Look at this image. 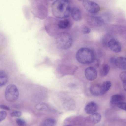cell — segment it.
Here are the masks:
<instances>
[{
	"instance_id": "cell-1",
	"label": "cell",
	"mask_w": 126,
	"mask_h": 126,
	"mask_svg": "<svg viewBox=\"0 0 126 126\" xmlns=\"http://www.w3.org/2000/svg\"><path fill=\"white\" fill-rule=\"evenodd\" d=\"M51 8L53 14L55 17L59 19L68 17L72 9L70 2L67 0H56L52 3Z\"/></svg>"
},
{
	"instance_id": "cell-2",
	"label": "cell",
	"mask_w": 126,
	"mask_h": 126,
	"mask_svg": "<svg viewBox=\"0 0 126 126\" xmlns=\"http://www.w3.org/2000/svg\"><path fill=\"white\" fill-rule=\"evenodd\" d=\"M46 0H34L32 3V10L34 15L41 19L46 18L48 14V4Z\"/></svg>"
},
{
	"instance_id": "cell-3",
	"label": "cell",
	"mask_w": 126,
	"mask_h": 126,
	"mask_svg": "<svg viewBox=\"0 0 126 126\" xmlns=\"http://www.w3.org/2000/svg\"><path fill=\"white\" fill-rule=\"evenodd\" d=\"M76 57L78 62L85 64H90L95 58L94 52L86 47L79 49L76 53Z\"/></svg>"
},
{
	"instance_id": "cell-4",
	"label": "cell",
	"mask_w": 126,
	"mask_h": 126,
	"mask_svg": "<svg viewBox=\"0 0 126 126\" xmlns=\"http://www.w3.org/2000/svg\"><path fill=\"white\" fill-rule=\"evenodd\" d=\"M55 37V44L58 48L62 50H66L72 46L73 43L72 38L67 32H61Z\"/></svg>"
},
{
	"instance_id": "cell-5",
	"label": "cell",
	"mask_w": 126,
	"mask_h": 126,
	"mask_svg": "<svg viewBox=\"0 0 126 126\" xmlns=\"http://www.w3.org/2000/svg\"><path fill=\"white\" fill-rule=\"evenodd\" d=\"M59 19L56 17H49L45 22V27L47 32L50 35L56 36L62 32L59 27Z\"/></svg>"
},
{
	"instance_id": "cell-6",
	"label": "cell",
	"mask_w": 126,
	"mask_h": 126,
	"mask_svg": "<svg viewBox=\"0 0 126 126\" xmlns=\"http://www.w3.org/2000/svg\"><path fill=\"white\" fill-rule=\"evenodd\" d=\"M19 96V91L17 86L15 84H11L6 88L5 97L6 99L9 102L16 101Z\"/></svg>"
},
{
	"instance_id": "cell-7",
	"label": "cell",
	"mask_w": 126,
	"mask_h": 126,
	"mask_svg": "<svg viewBox=\"0 0 126 126\" xmlns=\"http://www.w3.org/2000/svg\"><path fill=\"white\" fill-rule=\"evenodd\" d=\"M85 9L89 12L93 14L96 13L100 10V7L97 3L87 0H80Z\"/></svg>"
},
{
	"instance_id": "cell-8",
	"label": "cell",
	"mask_w": 126,
	"mask_h": 126,
	"mask_svg": "<svg viewBox=\"0 0 126 126\" xmlns=\"http://www.w3.org/2000/svg\"><path fill=\"white\" fill-rule=\"evenodd\" d=\"M107 46L115 53H119L121 50V47L120 43L117 40L114 39H111L109 41Z\"/></svg>"
},
{
	"instance_id": "cell-9",
	"label": "cell",
	"mask_w": 126,
	"mask_h": 126,
	"mask_svg": "<svg viewBox=\"0 0 126 126\" xmlns=\"http://www.w3.org/2000/svg\"><path fill=\"white\" fill-rule=\"evenodd\" d=\"M85 75L88 80L90 81H93L97 77V72L95 68L91 66L90 67L85 69Z\"/></svg>"
},
{
	"instance_id": "cell-10",
	"label": "cell",
	"mask_w": 126,
	"mask_h": 126,
	"mask_svg": "<svg viewBox=\"0 0 126 126\" xmlns=\"http://www.w3.org/2000/svg\"><path fill=\"white\" fill-rule=\"evenodd\" d=\"M87 20L90 25L95 26H100L104 23V20L100 17L95 16H91L87 18Z\"/></svg>"
},
{
	"instance_id": "cell-11",
	"label": "cell",
	"mask_w": 126,
	"mask_h": 126,
	"mask_svg": "<svg viewBox=\"0 0 126 126\" xmlns=\"http://www.w3.org/2000/svg\"><path fill=\"white\" fill-rule=\"evenodd\" d=\"M71 21L69 19H59V27L62 32H66V30L71 27Z\"/></svg>"
},
{
	"instance_id": "cell-12",
	"label": "cell",
	"mask_w": 126,
	"mask_h": 126,
	"mask_svg": "<svg viewBox=\"0 0 126 126\" xmlns=\"http://www.w3.org/2000/svg\"><path fill=\"white\" fill-rule=\"evenodd\" d=\"M125 99V97L122 94H117L113 95L110 98V105L113 107H117V105L118 103L124 102Z\"/></svg>"
},
{
	"instance_id": "cell-13",
	"label": "cell",
	"mask_w": 126,
	"mask_h": 126,
	"mask_svg": "<svg viewBox=\"0 0 126 126\" xmlns=\"http://www.w3.org/2000/svg\"><path fill=\"white\" fill-rule=\"evenodd\" d=\"M90 91L93 95L98 96L103 94L101 87V85L95 84L92 85L90 88Z\"/></svg>"
},
{
	"instance_id": "cell-14",
	"label": "cell",
	"mask_w": 126,
	"mask_h": 126,
	"mask_svg": "<svg viewBox=\"0 0 126 126\" xmlns=\"http://www.w3.org/2000/svg\"><path fill=\"white\" fill-rule=\"evenodd\" d=\"M98 106L95 102L91 101L88 103L85 106V110L88 114H92L95 113L98 109Z\"/></svg>"
},
{
	"instance_id": "cell-15",
	"label": "cell",
	"mask_w": 126,
	"mask_h": 126,
	"mask_svg": "<svg viewBox=\"0 0 126 126\" xmlns=\"http://www.w3.org/2000/svg\"><path fill=\"white\" fill-rule=\"evenodd\" d=\"M115 65L122 70H125L126 69V58L123 57H119L115 59Z\"/></svg>"
},
{
	"instance_id": "cell-16",
	"label": "cell",
	"mask_w": 126,
	"mask_h": 126,
	"mask_svg": "<svg viewBox=\"0 0 126 126\" xmlns=\"http://www.w3.org/2000/svg\"><path fill=\"white\" fill-rule=\"evenodd\" d=\"M70 14L72 19L75 21H79L81 18V12L80 9L78 7L74 6L72 8Z\"/></svg>"
},
{
	"instance_id": "cell-17",
	"label": "cell",
	"mask_w": 126,
	"mask_h": 126,
	"mask_svg": "<svg viewBox=\"0 0 126 126\" xmlns=\"http://www.w3.org/2000/svg\"><path fill=\"white\" fill-rule=\"evenodd\" d=\"M101 114L98 113H95L91 114L88 117V120L91 123L96 124L99 122L101 119Z\"/></svg>"
},
{
	"instance_id": "cell-18",
	"label": "cell",
	"mask_w": 126,
	"mask_h": 126,
	"mask_svg": "<svg viewBox=\"0 0 126 126\" xmlns=\"http://www.w3.org/2000/svg\"><path fill=\"white\" fill-rule=\"evenodd\" d=\"M8 79V75L6 72L0 69V87L4 85L7 82Z\"/></svg>"
},
{
	"instance_id": "cell-19",
	"label": "cell",
	"mask_w": 126,
	"mask_h": 126,
	"mask_svg": "<svg viewBox=\"0 0 126 126\" xmlns=\"http://www.w3.org/2000/svg\"><path fill=\"white\" fill-rule=\"evenodd\" d=\"M110 70V67L107 64L103 65L100 67L99 70V75L101 76H106L108 74Z\"/></svg>"
},
{
	"instance_id": "cell-20",
	"label": "cell",
	"mask_w": 126,
	"mask_h": 126,
	"mask_svg": "<svg viewBox=\"0 0 126 126\" xmlns=\"http://www.w3.org/2000/svg\"><path fill=\"white\" fill-rule=\"evenodd\" d=\"M101 85L103 94L109 91L112 85L111 82L109 81H105Z\"/></svg>"
},
{
	"instance_id": "cell-21",
	"label": "cell",
	"mask_w": 126,
	"mask_h": 126,
	"mask_svg": "<svg viewBox=\"0 0 126 126\" xmlns=\"http://www.w3.org/2000/svg\"><path fill=\"white\" fill-rule=\"evenodd\" d=\"M55 120L52 118H49L45 120L42 124V126H54Z\"/></svg>"
},
{
	"instance_id": "cell-22",
	"label": "cell",
	"mask_w": 126,
	"mask_h": 126,
	"mask_svg": "<svg viewBox=\"0 0 126 126\" xmlns=\"http://www.w3.org/2000/svg\"><path fill=\"white\" fill-rule=\"evenodd\" d=\"M35 108L38 110H45L48 108L47 105L43 103H39L37 104L35 106Z\"/></svg>"
},
{
	"instance_id": "cell-23",
	"label": "cell",
	"mask_w": 126,
	"mask_h": 126,
	"mask_svg": "<svg viewBox=\"0 0 126 126\" xmlns=\"http://www.w3.org/2000/svg\"><path fill=\"white\" fill-rule=\"evenodd\" d=\"M100 63V60L98 59L95 58L93 61L90 64H92V66L94 68L98 67L99 66Z\"/></svg>"
},
{
	"instance_id": "cell-24",
	"label": "cell",
	"mask_w": 126,
	"mask_h": 126,
	"mask_svg": "<svg viewBox=\"0 0 126 126\" xmlns=\"http://www.w3.org/2000/svg\"><path fill=\"white\" fill-rule=\"evenodd\" d=\"M119 77L122 83H126V71L121 73L119 75Z\"/></svg>"
},
{
	"instance_id": "cell-25",
	"label": "cell",
	"mask_w": 126,
	"mask_h": 126,
	"mask_svg": "<svg viewBox=\"0 0 126 126\" xmlns=\"http://www.w3.org/2000/svg\"><path fill=\"white\" fill-rule=\"evenodd\" d=\"M81 30L82 33L85 34L89 33L91 31L89 27L86 26H83Z\"/></svg>"
},
{
	"instance_id": "cell-26",
	"label": "cell",
	"mask_w": 126,
	"mask_h": 126,
	"mask_svg": "<svg viewBox=\"0 0 126 126\" xmlns=\"http://www.w3.org/2000/svg\"><path fill=\"white\" fill-rule=\"evenodd\" d=\"M16 122L19 126H25L26 124L25 121L21 118H17L16 120Z\"/></svg>"
},
{
	"instance_id": "cell-27",
	"label": "cell",
	"mask_w": 126,
	"mask_h": 126,
	"mask_svg": "<svg viewBox=\"0 0 126 126\" xmlns=\"http://www.w3.org/2000/svg\"><path fill=\"white\" fill-rule=\"evenodd\" d=\"M117 107L126 111V103L124 102H121L118 103L117 105Z\"/></svg>"
},
{
	"instance_id": "cell-28",
	"label": "cell",
	"mask_w": 126,
	"mask_h": 126,
	"mask_svg": "<svg viewBox=\"0 0 126 126\" xmlns=\"http://www.w3.org/2000/svg\"><path fill=\"white\" fill-rule=\"evenodd\" d=\"M7 115V113L5 111H0V122L5 118Z\"/></svg>"
},
{
	"instance_id": "cell-29",
	"label": "cell",
	"mask_w": 126,
	"mask_h": 126,
	"mask_svg": "<svg viewBox=\"0 0 126 126\" xmlns=\"http://www.w3.org/2000/svg\"><path fill=\"white\" fill-rule=\"evenodd\" d=\"M22 114V113L21 112L17 111L12 112L10 114V115L12 117H19L21 116Z\"/></svg>"
},
{
	"instance_id": "cell-30",
	"label": "cell",
	"mask_w": 126,
	"mask_h": 126,
	"mask_svg": "<svg viewBox=\"0 0 126 126\" xmlns=\"http://www.w3.org/2000/svg\"><path fill=\"white\" fill-rule=\"evenodd\" d=\"M0 108L7 110H10V108L8 106L4 105H0Z\"/></svg>"
},
{
	"instance_id": "cell-31",
	"label": "cell",
	"mask_w": 126,
	"mask_h": 126,
	"mask_svg": "<svg viewBox=\"0 0 126 126\" xmlns=\"http://www.w3.org/2000/svg\"><path fill=\"white\" fill-rule=\"evenodd\" d=\"M115 58L114 57H112L110 59V62L112 64L115 65Z\"/></svg>"
},
{
	"instance_id": "cell-32",
	"label": "cell",
	"mask_w": 126,
	"mask_h": 126,
	"mask_svg": "<svg viewBox=\"0 0 126 126\" xmlns=\"http://www.w3.org/2000/svg\"><path fill=\"white\" fill-rule=\"evenodd\" d=\"M70 126V125H67V126Z\"/></svg>"
}]
</instances>
